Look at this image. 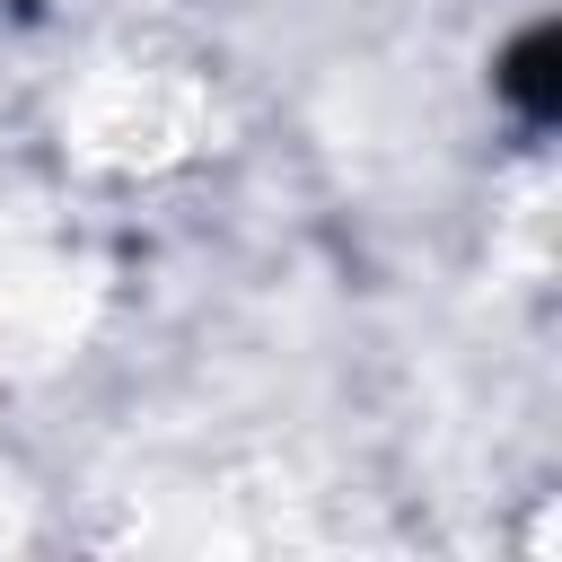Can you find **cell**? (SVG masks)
Segmentation results:
<instances>
[{"mask_svg": "<svg viewBox=\"0 0 562 562\" xmlns=\"http://www.w3.org/2000/svg\"><path fill=\"white\" fill-rule=\"evenodd\" d=\"M544 53H553V35L536 26V35H527V44L509 53V79H501V88H509V97L527 105V123H544V114H553V79H544Z\"/></svg>", "mask_w": 562, "mask_h": 562, "instance_id": "6da1fadb", "label": "cell"}]
</instances>
